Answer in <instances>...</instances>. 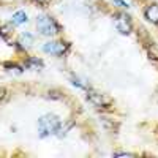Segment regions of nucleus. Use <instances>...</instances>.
I'll list each match as a JSON object with an SVG mask.
<instances>
[{"label": "nucleus", "mask_w": 158, "mask_h": 158, "mask_svg": "<svg viewBox=\"0 0 158 158\" xmlns=\"http://www.w3.org/2000/svg\"><path fill=\"white\" fill-rule=\"evenodd\" d=\"M111 2H112L115 6L122 8V10H128V8H130V3H128V2H125V0H111Z\"/></svg>", "instance_id": "9b49d317"}, {"label": "nucleus", "mask_w": 158, "mask_h": 158, "mask_svg": "<svg viewBox=\"0 0 158 158\" xmlns=\"http://www.w3.org/2000/svg\"><path fill=\"white\" fill-rule=\"evenodd\" d=\"M32 43H33V35H30V33H22V35H21L19 44H22L24 48H29Z\"/></svg>", "instance_id": "1a4fd4ad"}, {"label": "nucleus", "mask_w": 158, "mask_h": 158, "mask_svg": "<svg viewBox=\"0 0 158 158\" xmlns=\"http://www.w3.org/2000/svg\"><path fill=\"white\" fill-rule=\"evenodd\" d=\"M62 118L57 114H44L38 118V135L40 138H48L52 135H57V131L60 130Z\"/></svg>", "instance_id": "f257e3e1"}, {"label": "nucleus", "mask_w": 158, "mask_h": 158, "mask_svg": "<svg viewBox=\"0 0 158 158\" xmlns=\"http://www.w3.org/2000/svg\"><path fill=\"white\" fill-rule=\"evenodd\" d=\"M71 44L68 41H63V40H49L43 44V52L49 56H56V57H63L67 52L70 51Z\"/></svg>", "instance_id": "7ed1b4c3"}, {"label": "nucleus", "mask_w": 158, "mask_h": 158, "mask_svg": "<svg viewBox=\"0 0 158 158\" xmlns=\"http://www.w3.org/2000/svg\"><path fill=\"white\" fill-rule=\"evenodd\" d=\"M27 21H29V16H27V13L22 11V10L16 11L15 15L11 16V24L13 25H22V24H25Z\"/></svg>", "instance_id": "0eeeda50"}, {"label": "nucleus", "mask_w": 158, "mask_h": 158, "mask_svg": "<svg viewBox=\"0 0 158 158\" xmlns=\"http://www.w3.org/2000/svg\"><path fill=\"white\" fill-rule=\"evenodd\" d=\"M114 155H133V153H130V152H114Z\"/></svg>", "instance_id": "4468645a"}, {"label": "nucleus", "mask_w": 158, "mask_h": 158, "mask_svg": "<svg viewBox=\"0 0 158 158\" xmlns=\"http://www.w3.org/2000/svg\"><path fill=\"white\" fill-rule=\"evenodd\" d=\"M85 94H87V100L94 104V106H97V108H108V106H111V100L104 94H101V92L89 87L85 90Z\"/></svg>", "instance_id": "39448f33"}, {"label": "nucleus", "mask_w": 158, "mask_h": 158, "mask_svg": "<svg viewBox=\"0 0 158 158\" xmlns=\"http://www.w3.org/2000/svg\"><path fill=\"white\" fill-rule=\"evenodd\" d=\"M8 90L5 89V87H2V85H0V104H3L6 100H8Z\"/></svg>", "instance_id": "f8f14e48"}, {"label": "nucleus", "mask_w": 158, "mask_h": 158, "mask_svg": "<svg viewBox=\"0 0 158 158\" xmlns=\"http://www.w3.org/2000/svg\"><path fill=\"white\" fill-rule=\"evenodd\" d=\"M144 18L149 22L158 25V3H150L149 6H146V10H144Z\"/></svg>", "instance_id": "423d86ee"}, {"label": "nucleus", "mask_w": 158, "mask_h": 158, "mask_svg": "<svg viewBox=\"0 0 158 158\" xmlns=\"http://www.w3.org/2000/svg\"><path fill=\"white\" fill-rule=\"evenodd\" d=\"M35 2H36L38 5H41V6H44V5H48V3H49V0H35Z\"/></svg>", "instance_id": "ddd939ff"}, {"label": "nucleus", "mask_w": 158, "mask_h": 158, "mask_svg": "<svg viewBox=\"0 0 158 158\" xmlns=\"http://www.w3.org/2000/svg\"><path fill=\"white\" fill-rule=\"evenodd\" d=\"M36 30L43 36H56L60 33L59 22L52 18L51 15H40L36 18Z\"/></svg>", "instance_id": "f03ea898"}, {"label": "nucleus", "mask_w": 158, "mask_h": 158, "mask_svg": "<svg viewBox=\"0 0 158 158\" xmlns=\"http://www.w3.org/2000/svg\"><path fill=\"white\" fill-rule=\"evenodd\" d=\"M71 84H73L74 87H77V89H82V90H87V89L90 87L85 79H81L79 76H71Z\"/></svg>", "instance_id": "6e6552de"}, {"label": "nucleus", "mask_w": 158, "mask_h": 158, "mask_svg": "<svg viewBox=\"0 0 158 158\" xmlns=\"http://www.w3.org/2000/svg\"><path fill=\"white\" fill-rule=\"evenodd\" d=\"M114 25L118 33L122 35H130L131 30H133V22H131V18L127 15V13L120 11L114 15Z\"/></svg>", "instance_id": "20e7f679"}, {"label": "nucleus", "mask_w": 158, "mask_h": 158, "mask_svg": "<svg viewBox=\"0 0 158 158\" xmlns=\"http://www.w3.org/2000/svg\"><path fill=\"white\" fill-rule=\"evenodd\" d=\"M25 67H35V68H38V67H43V62L40 60V59H29L27 60V63H25Z\"/></svg>", "instance_id": "9d476101"}]
</instances>
